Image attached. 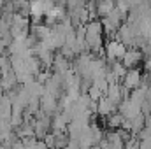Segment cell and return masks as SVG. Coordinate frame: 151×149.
Here are the masks:
<instances>
[{
  "instance_id": "6da1fadb",
  "label": "cell",
  "mask_w": 151,
  "mask_h": 149,
  "mask_svg": "<svg viewBox=\"0 0 151 149\" xmlns=\"http://www.w3.org/2000/svg\"><path fill=\"white\" fill-rule=\"evenodd\" d=\"M107 53L113 58H123L125 53H127V49H125V46H123L121 40H111L107 44Z\"/></svg>"
},
{
  "instance_id": "7a4b0ae2",
  "label": "cell",
  "mask_w": 151,
  "mask_h": 149,
  "mask_svg": "<svg viewBox=\"0 0 151 149\" xmlns=\"http://www.w3.org/2000/svg\"><path fill=\"white\" fill-rule=\"evenodd\" d=\"M139 81H141V75H139L137 70H132V72H128L125 75V82H127L128 88H135L139 84Z\"/></svg>"
},
{
  "instance_id": "3957f363",
  "label": "cell",
  "mask_w": 151,
  "mask_h": 149,
  "mask_svg": "<svg viewBox=\"0 0 151 149\" xmlns=\"http://www.w3.org/2000/svg\"><path fill=\"white\" fill-rule=\"evenodd\" d=\"M139 58H141V54H139L137 51H128V53H125V56H123V60H125V63H127L128 67H130V65H135Z\"/></svg>"
}]
</instances>
